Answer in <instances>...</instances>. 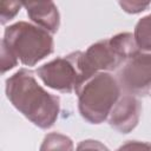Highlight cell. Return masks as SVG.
Segmentation results:
<instances>
[{
	"label": "cell",
	"mask_w": 151,
	"mask_h": 151,
	"mask_svg": "<svg viewBox=\"0 0 151 151\" xmlns=\"http://www.w3.org/2000/svg\"><path fill=\"white\" fill-rule=\"evenodd\" d=\"M11 103L32 123L41 129L51 127L59 113V97L45 91L33 72L22 68L6 80Z\"/></svg>",
	"instance_id": "1"
},
{
	"label": "cell",
	"mask_w": 151,
	"mask_h": 151,
	"mask_svg": "<svg viewBox=\"0 0 151 151\" xmlns=\"http://www.w3.org/2000/svg\"><path fill=\"white\" fill-rule=\"evenodd\" d=\"M137 52L131 33H120L93 44L81 54V85L97 73L119 68Z\"/></svg>",
	"instance_id": "2"
},
{
	"label": "cell",
	"mask_w": 151,
	"mask_h": 151,
	"mask_svg": "<svg viewBox=\"0 0 151 151\" xmlns=\"http://www.w3.org/2000/svg\"><path fill=\"white\" fill-rule=\"evenodd\" d=\"M1 45L26 66H33L53 52V39L46 29L19 21L5 29Z\"/></svg>",
	"instance_id": "3"
},
{
	"label": "cell",
	"mask_w": 151,
	"mask_h": 151,
	"mask_svg": "<svg viewBox=\"0 0 151 151\" xmlns=\"http://www.w3.org/2000/svg\"><path fill=\"white\" fill-rule=\"evenodd\" d=\"M81 116L93 124L105 120L120 96V86L110 73L100 72L87 79L77 91Z\"/></svg>",
	"instance_id": "4"
},
{
	"label": "cell",
	"mask_w": 151,
	"mask_h": 151,
	"mask_svg": "<svg viewBox=\"0 0 151 151\" xmlns=\"http://www.w3.org/2000/svg\"><path fill=\"white\" fill-rule=\"evenodd\" d=\"M81 52L57 58L37 70L39 78L60 92H72L81 85Z\"/></svg>",
	"instance_id": "5"
},
{
	"label": "cell",
	"mask_w": 151,
	"mask_h": 151,
	"mask_svg": "<svg viewBox=\"0 0 151 151\" xmlns=\"http://www.w3.org/2000/svg\"><path fill=\"white\" fill-rule=\"evenodd\" d=\"M117 81L127 94L145 96L151 90V52H137L118 70Z\"/></svg>",
	"instance_id": "6"
},
{
	"label": "cell",
	"mask_w": 151,
	"mask_h": 151,
	"mask_svg": "<svg viewBox=\"0 0 151 151\" xmlns=\"http://www.w3.org/2000/svg\"><path fill=\"white\" fill-rule=\"evenodd\" d=\"M140 111L139 100L131 94H125L113 106L109 118L110 125L123 133H127L138 124Z\"/></svg>",
	"instance_id": "7"
},
{
	"label": "cell",
	"mask_w": 151,
	"mask_h": 151,
	"mask_svg": "<svg viewBox=\"0 0 151 151\" xmlns=\"http://www.w3.org/2000/svg\"><path fill=\"white\" fill-rule=\"evenodd\" d=\"M28 17L41 28L54 33L59 27V13L55 5L48 2H28L24 4Z\"/></svg>",
	"instance_id": "8"
},
{
	"label": "cell",
	"mask_w": 151,
	"mask_h": 151,
	"mask_svg": "<svg viewBox=\"0 0 151 151\" xmlns=\"http://www.w3.org/2000/svg\"><path fill=\"white\" fill-rule=\"evenodd\" d=\"M133 38L138 48L145 52H151V14L138 21Z\"/></svg>",
	"instance_id": "9"
},
{
	"label": "cell",
	"mask_w": 151,
	"mask_h": 151,
	"mask_svg": "<svg viewBox=\"0 0 151 151\" xmlns=\"http://www.w3.org/2000/svg\"><path fill=\"white\" fill-rule=\"evenodd\" d=\"M40 151H73V143L64 134L50 133L45 137Z\"/></svg>",
	"instance_id": "10"
},
{
	"label": "cell",
	"mask_w": 151,
	"mask_h": 151,
	"mask_svg": "<svg viewBox=\"0 0 151 151\" xmlns=\"http://www.w3.org/2000/svg\"><path fill=\"white\" fill-rule=\"evenodd\" d=\"M117 151H151V143L146 142H127Z\"/></svg>",
	"instance_id": "11"
},
{
	"label": "cell",
	"mask_w": 151,
	"mask_h": 151,
	"mask_svg": "<svg viewBox=\"0 0 151 151\" xmlns=\"http://www.w3.org/2000/svg\"><path fill=\"white\" fill-rule=\"evenodd\" d=\"M77 151H109V149L98 140H84L77 146Z\"/></svg>",
	"instance_id": "12"
}]
</instances>
